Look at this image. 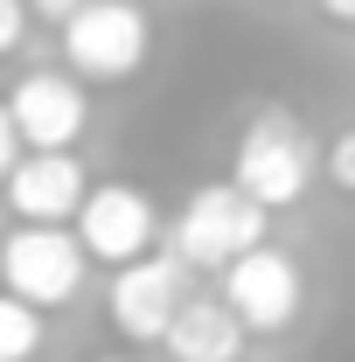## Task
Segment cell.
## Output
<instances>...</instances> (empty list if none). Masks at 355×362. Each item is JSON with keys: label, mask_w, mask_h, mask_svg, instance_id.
<instances>
[{"label": "cell", "mask_w": 355, "mask_h": 362, "mask_svg": "<svg viewBox=\"0 0 355 362\" xmlns=\"http://www.w3.org/2000/svg\"><path fill=\"white\" fill-rule=\"evenodd\" d=\"M320 153H327V146H313V133L286 105H265V112H251L244 133H237L230 181H237L258 209H293L313 188V175H320Z\"/></svg>", "instance_id": "cell-1"}, {"label": "cell", "mask_w": 355, "mask_h": 362, "mask_svg": "<svg viewBox=\"0 0 355 362\" xmlns=\"http://www.w3.org/2000/svg\"><path fill=\"white\" fill-rule=\"evenodd\" d=\"M272 230V209H258L237 181H209L181 202L175 230H168V251H175L188 272H230L237 258H251Z\"/></svg>", "instance_id": "cell-2"}, {"label": "cell", "mask_w": 355, "mask_h": 362, "mask_svg": "<svg viewBox=\"0 0 355 362\" xmlns=\"http://www.w3.org/2000/svg\"><path fill=\"white\" fill-rule=\"evenodd\" d=\"M56 35H63V70L77 84H126L153 49V21L139 0H91Z\"/></svg>", "instance_id": "cell-3"}, {"label": "cell", "mask_w": 355, "mask_h": 362, "mask_svg": "<svg viewBox=\"0 0 355 362\" xmlns=\"http://www.w3.org/2000/svg\"><path fill=\"white\" fill-rule=\"evenodd\" d=\"M84 244H77V230L63 223H14L0 237V286L14 293V300H28V307H70L77 300V286H84Z\"/></svg>", "instance_id": "cell-4"}, {"label": "cell", "mask_w": 355, "mask_h": 362, "mask_svg": "<svg viewBox=\"0 0 355 362\" xmlns=\"http://www.w3.org/2000/svg\"><path fill=\"white\" fill-rule=\"evenodd\" d=\"M195 300V272L181 265L175 251H146L139 265H119L112 272V293H105V307H112V327L126 334V341H168V327L175 314Z\"/></svg>", "instance_id": "cell-5"}, {"label": "cell", "mask_w": 355, "mask_h": 362, "mask_svg": "<svg viewBox=\"0 0 355 362\" xmlns=\"http://www.w3.org/2000/svg\"><path fill=\"white\" fill-rule=\"evenodd\" d=\"M161 237V209L139 181H98L77 209V244L98 265H139Z\"/></svg>", "instance_id": "cell-6"}, {"label": "cell", "mask_w": 355, "mask_h": 362, "mask_svg": "<svg viewBox=\"0 0 355 362\" xmlns=\"http://www.w3.org/2000/svg\"><path fill=\"white\" fill-rule=\"evenodd\" d=\"M216 300L244 320V334H286V327L300 320L307 286H300V265H293L279 244H258L251 258H237V265L223 272Z\"/></svg>", "instance_id": "cell-7"}, {"label": "cell", "mask_w": 355, "mask_h": 362, "mask_svg": "<svg viewBox=\"0 0 355 362\" xmlns=\"http://www.w3.org/2000/svg\"><path fill=\"white\" fill-rule=\"evenodd\" d=\"M7 112H14V133L28 153H70L91 126V98L70 70H28L7 90Z\"/></svg>", "instance_id": "cell-8"}, {"label": "cell", "mask_w": 355, "mask_h": 362, "mask_svg": "<svg viewBox=\"0 0 355 362\" xmlns=\"http://www.w3.org/2000/svg\"><path fill=\"white\" fill-rule=\"evenodd\" d=\"M7 209H14V223H77V209H84L91 181L77 168V153H21V168L7 175Z\"/></svg>", "instance_id": "cell-9"}, {"label": "cell", "mask_w": 355, "mask_h": 362, "mask_svg": "<svg viewBox=\"0 0 355 362\" xmlns=\"http://www.w3.org/2000/svg\"><path fill=\"white\" fill-rule=\"evenodd\" d=\"M244 341H251V334H244V320L230 314L223 300L195 293V300L175 314V327H168V341H161V349H168L175 362H237V356H244Z\"/></svg>", "instance_id": "cell-10"}, {"label": "cell", "mask_w": 355, "mask_h": 362, "mask_svg": "<svg viewBox=\"0 0 355 362\" xmlns=\"http://www.w3.org/2000/svg\"><path fill=\"white\" fill-rule=\"evenodd\" d=\"M42 349V307L0 293V362H35Z\"/></svg>", "instance_id": "cell-11"}, {"label": "cell", "mask_w": 355, "mask_h": 362, "mask_svg": "<svg viewBox=\"0 0 355 362\" xmlns=\"http://www.w3.org/2000/svg\"><path fill=\"white\" fill-rule=\"evenodd\" d=\"M320 175L334 181L342 195H355V126H349V133H334V139H327V153H320Z\"/></svg>", "instance_id": "cell-12"}, {"label": "cell", "mask_w": 355, "mask_h": 362, "mask_svg": "<svg viewBox=\"0 0 355 362\" xmlns=\"http://www.w3.org/2000/svg\"><path fill=\"white\" fill-rule=\"evenodd\" d=\"M21 35H28V0H0V56H14Z\"/></svg>", "instance_id": "cell-13"}, {"label": "cell", "mask_w": 355, "mask_h": 362, "mask_svg": "<svg viewBox=\"0 0 355 362\" xmlns=\"http://www.w3.org/2000/svg\"><path fill=\"white\" fill-rule=\"evenodd\" d=\"M14 168H21V133H14V112L0 105V188H7Z\"/></svg>", "instance_id": "cell-14"}, {"label": "cell", "mask_w": 355, "mask_h": 362, "mask_svg": "<svg viewBox=\"0 0 355 362\" xmlns=\"http://www.w3.org/2000/svg\"><path fill=\"white\" fill-rule=\"evenodd\" d=\"M91 0H28V14H35V21H49V28H63V21H70V14H84Z\"/></svg>", "instance_id": "cell-15"}, {"label": "cell", "mask_w": 355, "mask_h": 362, "mask_svg": "<svg viewBox=\"0 0 355 362\" xmlns=\"http://www.w3.org/2000/svg\"><path fill=\"white\" fill-rule=\"evenodd\" d=\"M320 14H327V21H349V28H355V0H320Z\"/></svg>", "instance_id": "cell-16"}, {"label": "cell", "mask_w": 355, "mask_h": 362, "mask_svg": "<svg viewBox=\"0 0 355 362\" xmlns=\"http://www.w3.org/2000/svg\"><path fill=\"white\" fill-rule=\"evenodd\" d=\"M105 362H119V356H105Z\"/></svg>", "instance_id": "cell-17"}]
</instances>
